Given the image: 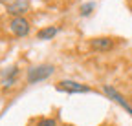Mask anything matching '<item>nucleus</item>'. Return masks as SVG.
I'll list each match as a JSON object with an SVG mask.
<instances>
[{
    "mask_svg": "<svg viewBox=\"0 0 132 126\" xmlns=\"http://www.w3.org/2000/svg\"><path fill=\"white\" fill-rule=\"evenodd\" d=\"M57 90L66 91V93H88L90 86L81 84L77 81H72V79H62V81H59V84H57Z\"/></svg>",
    "mask_w": 132,
    "mask_h": 126,
    "instance_id": "nucleus-4",
    "label": "nucleus"
},
{
    "mask_svg": "<svg viewBox=\"0 0 132 126\" xmlns=\"http://www.w3.org/2000/svg\"><path fill=\"white\" fill-rule=\"evenodd\" d=\"M57 33H59V27L57 26H46V27H42V29L37 31V38L39 40H52Z\"/></svg>",
    "mask_w": 132,
    "mask_h": 126,
    "instance_id": "nucleus-8",
    "label": "nucleus"
},
{
    "mask_svg": "<svg viewBox=\"0 0 132 126\" xmlns=\"http://www.w3.org/2000/svg\"><path fill=\"white\" fill-rule=\"evenodd\" d=\"M29 11V0H11L6 6V13L9 17H24Z\"/></svg>",
    "mask_w": 132,
    "mask_h": 126,
    "instance_id": "nucleus-5",
    "label": "nucleus"
},
{
    "mask_svg": "<svg viewBox=\"0 0 132 126\" xmlns=\"http://www.w3.org/2000/svg\"><path fill=\"white\" fill-rule=\"evenodd\" d=\"M103 93H105V95H106V97H108L110 101L118 102V104H119V106H121V108L125 110V112H127V113H128V115L132 117V106H130V104L127 102V99H125V97H123L121 93H119L118 90L114 88V86H110V84H105V86H103Z\"/></svg>",
    "mask_w": 132,
    "mask_h": 126,
    "instance_id": "nucleus-3",
    "label": "nucleus"
},
{
    "mask_svg": "<svg viewBox=\"0 0 132 126\" xmlns=\"http://www.w3.org/2000/svg\"><path fill=\"white\" fill-rule=\"evenodd\" d=\"M90 48L94 51H110L114 48V38L112 37H95L90 40Z\"/></svg>",
    "mask_w": 132,
    "mask_h": 126,
    "instance_id": "nucleus-6",
    "label": "nucleus"
},
{
    "mask_svg": "<svg viewBox=\"0 0 132 126\" xmlns=\"http://www.w3.org/2000/svg\"><path fill=\"white\" fill-rule=\"evenodd\" d=\"M7 26H9V31L15 37H19V38L28 37L29 31H31V24H29V20L26 17H13Z\"/></svg>",
    "mask_w": 132,
    "mask_h": 126,
    "instance_id": "nucleus-2",
    "label": "nucleus"
},
{
    "mask_svg": "<svg viewBox=\"0 0 132 126\" xmlns=\"http://www.w3.org/2000/svg\"><path fill=\"white\" fill-rule=\"evenodd\" d=\"M94 9H95V2H86V4L81 6L79 13H81V17H90V15L94 13Z\"/></svg>",
    "mask_w": 132,
    "mask_h": 126,
    "instance_id": "nucleus-9",
    "label": "nucleus"
},
{
    "mask_svg": "<svg viewBox=\"0 0 132 126\" xmlns=\"http://www.w3.org/2000/svg\"><path fill=\"white\" fill-rule=\"evenodd\" d=\"M9 2H11V0H0V4H4V6H7Z\"/></svg>",
    "mask_w": 132,
    "mask_h": 126,
    "instance_id": "nucleus-11",
    "label": "nucleus"
},
{
    "mask_svg": "<svg viewBox=\"0 0 132 126\" xmlns=\"http://www.w3.org/2000/svg\"><path fill=\"white\" fill-rule=\"evenodd\" d=\"M35 126H59V119L57 117H42L37 121Z\"/></svg>",
    "mask_w": 132,
    "mask_h": 126,
    "instance_id": "nucleus-10",
    "label": "nucleus"
},
{
    "mask_svg": "<svg viewBox=\"0 0 132 126\" xmlns=\"http://www.w3.org/2000/svg\"><path fill=\"white\" fill-rule=\"evenodd\" d=\"M55 66L53 64H39V66H31L26 73V81L28 84H37L40 81H46L53 75Z\"/></svg>",
    "mask_w": 132,
    "mask_h": 126,
    "instance_id": "nucleus-1",
    "label": "nucleus"
},
{
    "mask_svg": "<svg viewBox=\"0 0 132 126\" xmlns=\"http://www.w3.org/2000/svg\"><path fill=\"white\" fill-rule=\"evenodd\" d=\"M19 73H20V70L16 68V66H11V68H7L6 71H2V86H4V88H11L13 84H16Z\"/></svg>",
    "mask_w": 132,
    "mask_h": 126,
    "instance_id": "nucleus-7",
    "label": "nucleus"
}]
</instances>
